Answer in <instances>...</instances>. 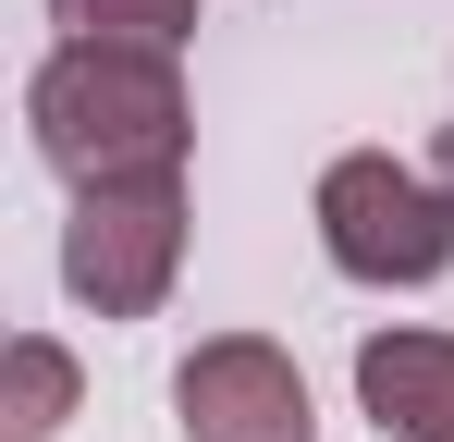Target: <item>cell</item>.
I'll return each mask as SVG.
<instances>
[{
  "instance_id": "7",
  "label": "cell",
  "mask_w": 454,
  "mask_h": 442,
  "mask_svg": "<svg viewBox=\"0 0 454 442\" xmlns=\"http://www.w3.org/2000/svg\"><path fill=\"white\" fill-rule=\"evenodd\" d=\"M62 37H136V50H184L197 37V0H50Z\"/></svg>"
},
{
  "instance_id": "5",
  "label": "cell",
  "mask_w": 454,
  "mask_h": 442,
  "mask_svg": "<svg viewBox=\"0 0 454 442\" xmlns=\"http://www.w3.org/2000/svg\"><path fill=\"white\" fill-rule=\"evenodd\" d=\"M356 406L380 418V442H454V332H369Z\"/></svg>"
},
{
  "instance_id": "1",
  "label": "cell",
  "mask_w": 454,
  "mask_h": 442,
  "mask_svg": "<svg viewBox=\"0 0 454 442\" xmlns=\"http://www.w3.org/2000/svg\"><path fill=\"white\" fill-rule=\"evenodd\" d=\"M25 136L62 185H148V172H184V74L172 50H136V37H62L50 62L25 74Z\"/></svg>"
},
{
  "instance_id": "6",
  "label": "cell",
  "mask_w": 454,
  "mask_h": 442,
  "mask_svg": "<svg viewBox=\"0 0 454 442\" xmlns=\"http://www.w3.org/2000/svg\"><path fill=\"white\" fill-rule=\"evenodd\" d=\"M12 393H0V442H50L62 418H74V393H86V368L50 344V332H12Z\"/></svg>"
},
{
  "instance_id": "2",
  "label": "cell",
  "mask_w": 454,
  "mask_h": 442,
  "mask_svg": "<svg viewBox=\"0 0 454 442\" xmlns=\"http://www.w3.org/2000/svg\"><path fill=\"white\" fill-rule=\"evenodd\" d=\"M319 246H332V271L344 283H442L454 271V147L418 172V160H393V147H344L332 172H319Z\"/></svg>"
},
{
  "instance_id": "3",
  "label": "cell",
  "mask_w": 454,
  "mask_h": 442,
  "mask_svg": "<svg viewBox=\"0 0 454 442\" xmlns=\"http://www.w3.org/2000/svg\"><path fill=\"white\" fill-rule=\"evenodd\" d=\"M184 271V172H148V185H86L74 221H62V295L98 307V320H148Z\"/></svg>"
},
{
  "instance_id": "4",
  "label": "cell",
  "mask_w": 454,
  "mask_h": 442,
  "mask_svg": "<svg viewBox=\"0 0 454 442\" xmlns=\"http://www.w3.org/2000/svg\"><path fill=\"white\" fill-rule=\"evenodd\" d=\"M172 418H184V442H319L307 368L270 332H209L197 357L172 368Z\"/></svg>"
}]
</instances>
